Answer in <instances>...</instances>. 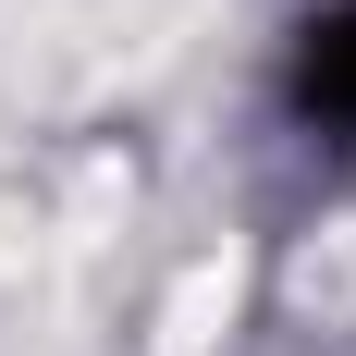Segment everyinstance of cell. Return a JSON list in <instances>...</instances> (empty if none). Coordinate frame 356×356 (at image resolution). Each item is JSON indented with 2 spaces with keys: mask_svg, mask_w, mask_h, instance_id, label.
Segmentation results:
<instances>
[{
  "mask_svg": "<svg viewBox=\"0 0 356 356\" xmlns=\"http://www.w3.org/2000/svg\"><path fill=\"white\" fill-rule=\"evenodd\" d=\"M295 86H307V123H332V136H356V13H332V25H307V62H295Z\"/></svg>",
  "mask_w": 356,
  "mask_h": 356,
  "instance_id": "1",
  "label": "cell"
}]
</instances>
